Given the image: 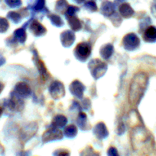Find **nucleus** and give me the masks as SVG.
Instances as JSON below:
<instances>
[{
    "mask_svg": "<svg viewBox=\"0 0 156 156\" xmlns=\"http://www.w3.org/2000/svg\"><path fill=\"white\" fill-rule=\"evenodd\" d=\"M144 39L147 42H156V27L150 26L144 33Z\"/></svg>",
    "mask_w": 156,
    "mask_h": 156,
    "instance_id": "f257e3e1",
    "label": "nucleus"
},
{
    "mask_svg": "<svg viewBox=\"0 0 156 156\" xmlns=\"http://www.w3.org/2000/svg\"><path fill=\"white\" fill-rule=\"evenodd\" d=\"M108 156H119V155H118V152H116V149H110V152H108Z\"/></svg>",
    "mask_w": 156,
    "mask_h": 156,
    "instance_id": "20e7f679",
    "label": "nucleus"
},
{
    "mask_svg": "<svg viewBox=\"0 0 156 156\" xmlns=\"http://www.w3.org/2000/svg\"><path fill=\"white\" fill-rule=\"evenodd\" d=\"M2 110L0 108V117H1V115H2Z\"/></svg>",
    "mask_w": 156,
    "mask_h": 156,
    "instance_id": "6e6552de",
    "label": "nucleus"
},
{
    "mask_svg": "<svg viewBox=\"0 0 156 156\" xmlns=\"http://www.w3.org/2000/svg\"><path fill=\"white\" fill-rule=\"evenodd\" d=\"M5 63V59L4 58H0V66H2Z\"/></svg>",
    "mask_w": 156,
    "mask_h": 156,
    "instance_id": "39448f33",
    "label": "nucleus"
},
{
    "mask_svg": "<svg viewBox=\"0 0 156 156\" xmlns=\"http://www.w3.org/2000/svg\"><path fill=\"white\" fill-rule=\"evenodd\" d=\"M9 27V24L6 19L3 18H0V33H4L7 30Z\"/></svg>",
    "mask_w": 156,
    "mask_h": 156,
    "instance_id": "f03ea898",
    "label": "nucleus"
},
{
    "mask_svg": "<svg viewBox=\"0 0 156 156\" xmlns=\"http://www.w3.org/2000/svg\"><path fill=\"white\" fill-rule=\"evenodd\" d=\"M75 1H76V2H81L83 0H75Z\"/></svg>",
    "mask_w": 156,
    "mask_h": 156,
    "instance_id": "0eeeda50",
    "label": "nucleus"
},
{
    "mask_svg": "<svg viewBox=\"0 0 156 156\" xmlns=\"http://www.w3.org/2000/svg\"><path fill=\"white\" fill-rule=\"evenodd\" d=\"M3 85H2V83H1V82H0V93L2 92V89H3Z\"/></svg>",
    "mask_w": 156,
    "mask_h": 156,
    "instance_id": "423d86ee",
    "label": "nucleus"
},
{
    "mask_svg": "<svg viewBox=\"0 0 156 156\" xmlns=\"http://www.w3.org/2000/svg\"><path fill=\"white\" fill-rule=\"evenodd\" d=\"M6 4L11 8L18 7L21 5V0H5Z\"/></svg>",
    "mask_w": 156,
    "mask_h": 156,
    "instance_id": "7ed1b4c3",
    "label": "nucleus"
}]
</instances>
